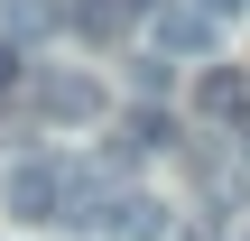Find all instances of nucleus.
Segmentation results:
<instances>
[{
	"label": "nucleus",
	"mask_w": 250,
	"mask_h": 241,
	"mask_svg": "<svg viewBox=\"0 0 250 241\" xmlns=\"http://www.w3.org/2000/svg\"><path fill=\"white\" fill-rule=\"evenodd\" d=\"M186 9H195V19H204V28H223V19H232V9H241V0H186Z\"/></svg>",
	"instance_id": "obj_9"
},
{
	"label": "nucleus",
	"mask_w": 250,
	"mask_h": 241,
	"mask_svg": "<svg viewBox=\"0 0 250 241\" xmlns=\"http://www.w3.org/2000/svg\"><path fill=\"white\" fill-rule=\"evenodd\" d=\"M56 28V0H9L0 9V46H19V37H46Z\"/></svg>",
	"instance_id": "obj_8"
},
{
	"label": "nucleus",
	"mask_w": 250,
	"mask_h": 241,
	"mask_svg": "<svg viewBox=\"0 0 250 241\" xmlns=\"http://www.w3.org/2000/svg\"><path fill=\"white\" fill-rule=\"evenodd\" d=\"M28 102H37V121H56V130H83V121H102L111 102H102V84L93 74H74V65H46L37 84H28Z\"/></svg>",
	"instance_id": "obj_2"
},
{
	"label": "nucleus",
	"mask_w": 250,
	"mask_h": 241,
	"mask_svg": "<svg viewBox=\"0 0 250 241\" xmlns=\"http://www.w3.org/2000/svg\"><path fill=\"white\" fill-rule=\"evenodd\" d=\"M0 204H9V223H56L65 204H93V176L65 158H19V167H0Z\"/></svg>",
	"instance_id": "obj_1"
},
{
	"label": "nucleus",
	"mask_w": 250,
	"mask_h": 241,
	"mask_svg": "<svg viewBox=\"0 0 250 241\" xmlns=\"http://www.w3.org/2000/svg\"><path fill=\"white\" fill-rule=\"evenodd\" d=\"M148 37H158V56H204V46H213V28H204L186 0H148Z\"/></svg>",
	"instance_id": "obj_3"
},
{
	"label": "nucleus",
	"mask_w": 250,
	"mask_h": 241,
	"mask_svg": "<svg viewBox=\"0 0 250 241\" xmlns=\"http://www.w3.org/2000/svg\"><path fill=\"white\" fill-rule=\"evenodd\" d=\"M195 111H204V121H250V74H232V65H204Z\"/></svg>",
	"instance_id": "obj_5"
},
{
	"label": "nucleus",
	"mask_w": 250,
	"mask_h": 241,
	"mask_svg": "<svg viewBox=\"0 0 250 241\" xmlns=\"http://www.w3.org/2000/svg\"><path fill=\"white\" fill-rule=\"evenodd\" d=\"M167 139H176L167 111H121V158H148V149H167Z\"/></svg>",
	"instance_id": "obj_7"
},
{
	"label": "nucleus",
	"mask_w": 250,
	"mask_h": 241,
	"mask_svg": "<svg viewBox=\"0 0 250 241\" xmlns=\"http://www.w3.org/2000/svg\"><path fill=\"white\" fill-rule=\"evenodd\" d=\"M65 19H74V28H83V37H121V28H130V19H148V0H74V9H65Z\"/></svg>",
	"instance_id": "obj_6"
},
{
	"label": "nucleus",
	"mask_w": 250,
	"mask_h": 241,
	"mask_svg": "<svg viewBox=\"0 0 250 241\" xmlns=\"http://www.w3.org/2000/svg\"><path fill=\"white\" fill-rule=\"evenodd\" d=\"M102 232H111V241H158V232H167V204L139 195V186H121V195L102 204Z\"/></svg>",
	"instance_id": "obj_4"
}]
</instances>
